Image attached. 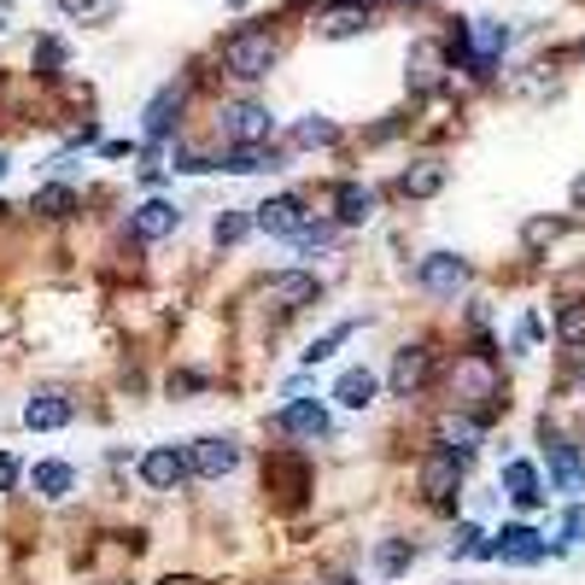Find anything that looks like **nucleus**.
<instances>
[{"mask_svg":"<svg viewBox=\"0 0 585 585\" xmlns=\"http://www.w3.org/2000/svg\"><path fill=\"white\" fill-rule=\"evenodd\" d=\"M276 428L281 433H299V439H322L328 433V410L317 399H292V404L276 410Z\"/></svg>","mask_w":585,"mask_h":585,"instance_id":"nucleus-17","label":"nucleus"},{"mask_svg":"<svg viewBox=\"0 0 585 585\" xmlns=\"http://www.w3.org/2000/svg\"><path fill=\"white\" fill-rule=\"evenodd\" d=\"M35 492L41 497H53V504H59V497H65L71 486H76V474H71V463H35Z\"/></svg>","mask_w":585,"mask_h":585,"instance_id":"nucleus-29","label":"nucleus"},{"mask_svg":"<svg viewBox=\"0 0 585 585\" xmlns=\"http://www.w3.org/2000/svg\"><path fill=\"white\" fill-rule=\"evenodd\" d=\"M439 187H445V164H439V158H422V164H410V171L399 176L404 199H433Z\"/></svg>","mask_w":585,"mask_h":585,"instance_id":"nucleus-23","label":"nucleus"},{"mask_svg":"<svg viewBox=\"0 0 585 585\" xmlns=\"http://www.w3.org/2000/svg\"><path fill=\"white\" fill-rule=\"evenodd\" d=\"M439 76H445V53H439L433 41H415V53H410V89L422 94V89H433Z\"/></svg>","mask_w":585,"mask_h":585,"instance_id":"nucleus-24","label":"nucleus"},{"mask_svg":"<svg viewBox=\"0 0 585 585\" xmlns=\"http://www.w3.org/2000/svg\"><path fill=\"white\" fill-rule=\"evenodd\" d=\"M562 228H568V223H562V217H533L527 228H521V240H527V246H533V253H538V246H551V240L562 235Z\"/></svg>","mask_w":585,"mask_h":585,"instance_id":"nucleus-34","label":"nucleus"},{"mask_svg":"<svg viewBox=\"0 0 585 585\" xmlns=\"http://www.w3.org/2000/svg\"><path fill=\"white\" fill-rule=\"evenodd\" d=\"M176 228H182V212L171 199H146V205L130 212V235L135 240H164V235H176Z\"/></svg>","mask_w":585,"mask_h":585,"instance_id":"nucleus-14","label":"nucleus"},{"mask_svg":"<svg viewBox=\"0 0 585 585\" xmlns=\"http://www.w3.org/2000/svg\"><path fill=\"white\" fill-rule=\"evenodd\" d=\"M556 340L562 346H585V299H562L556 305Z\"/></svg>","mask_w":585,"mask_h":585,"instance_id":"nucleus-30","label":"nucleus"},{"mask_svg":"<svg viewBox=\"0 0 585 585\" xmlns=\"http://www.w3.org/2000/svg\"><path fill=\"white\" fill-rule=\"evenodd\" d=\"M504 497L521 510H538L545 504V486H538V469L533 463H504Z\"/></svg>","mask_w":585,"mask_h":585,"instance_id":"nucleus-20","label":"nucleus"},{"mask_svg":"<svg viewBox=\"0 0 585 585\" xmlns=\"http://www.w3.org/2000/svg\"><path fill=\"white\" fill-rule=\"evenodd\" d=\"M228 7H246V0H228Z\"/></svg>","mask_w":585,"mask_h":585,"instance_id":"nucleus-44","label":"nucleus"},{"mask_svg":"<svg viewBox=\"0 0 585 585\" xmlns=\"http://www.w3.org/2000/svg\"><path fill=\"white\" fill-rule=\"evenodd\" d=\"M141 480L153 492H176V486H187V480H194V463H187V451H176V445H153L141 456Z\"/></svg>","mask_w":585,"mask_h":585,"instance_id":"nucleus-7","label":"nucleus"},{"mask_svg":"<svg viewBox=\"0 0 585 585\" xmlns=\"http://www.w3.org/2000/svg\"><path fill=\"white\" fill-rule=\"evenodd\" d=\"M253 223L264 228V235L292 240V235H299V228L310 223V212H305V199H299V194H276V199H264L258 212H253Z\"/></svg>","mask_w":585,"mask_h":585,"instance_id":"nucleus-11","label":"nucleus"},{"mask_svg":"<svg viewBox=\"0 0 585 585\" xmlns=\"http://www.w3.org/2000/svg\"><path fill=\"white\" fill-rule=\"evenodd\" d=\"M351 328H358V322H333V328L322 333V340H310V346H305V363H310V369H317V363H328L333 351H340V346L351 340Z\"/></svg>","mask_w":585,"mask_h":585,"instance_id":"nucleus-31","label":"nucleus"},{"mask_svg":"<svg viewBox=\"0 0 585 585\" xmlns=\"http://www.w3.org/2000/svg\"><path fill=\"white\" fill-rule=\"evenodd\" d=\"M374 392H381V381H374L369 369H346L340 381H333V404H346V410H369V404H374Z\"/></svg>","mask_w":585,"mask_h":585,"instance_id":"nucleus-22","label":"nucleus"},{"mask_svg":"<svg viewBox=\"0 0 585 585\" xmlns=\"http://www.w3.org/2000/svg\"><path fill=\"white\" fill-rule=\"evenodd\" d=\"M415 287L439 292V299H456V292L469 287V258H456V253H428L422 264H415Z\"/></svg>","mask_w":585,"mask_h":585,"instance_id":"nucleus-8","label":"nucleus"},{"mask_svg":"<svg viewBox=\"0 0 585 585\" xmlns=\"http://www.w3.org/2000/svg\"><path fill=\"white\" fill-rule=\"evenodd\" d=\"M65 7H94V0H65Z\"/></svg>","mask_w":585,"mask_h":585,"instance_id":"nucleus-43","label":"nucleus"},{"mask_svg":"<svg viewBox=\"0 0 585 585\" xmlns=\"http://www.w3.org/2000/svg\"><path fill=\"white\" fill-rule=\"evenodd\" d=\"M433 346H404L399 358H392L387 369V387H392V399H422V392L433 387Z\"/></svg>","mask_w":585,"mask_h":585,"instance_id":"nucleus-5","label":"nucleus"},{"mask_svg":"<svg viewBox=\"0 0 585 585\" xmlns=\"http://www.w3.org/2000/svg\"><path fill=\"white\" fill-rule=\"evenodd\" d=\"M322 299V281L310 276V269H281V276H269V305L281 310H305Z\"/></svg>","mask_w":585,"mask_h":585,"instance_id":"nucleus-13","label":"nucleus"},{"mask_svg":"<svg viewBox=\"0 0 585 585\" xmlns=\"http://www.w3.org/2000/svg\"><path fill=\"white\" fill-rule=\"evenodd\" d=\"M176 171H187V176H205V171H217V158H199V153H176Z\"/></svg>","mask_w":585,"mask_h":585,"instance_id":"nucleus-37","label":"nucleus"},{"mask_svg":"<svg viewBox=\"0 0 585 585\" xmlns=\"http://www.w3.org/2000/svg\"><path fill=\"white\" fill-rule=\"evenodd\" d=\"M579 387H585V369H579Z\"/></svg>","mask_w":585,"mask_h":585,"instance_id":"nucleus-45","label":"nucleus"},{"mask_svg":"<svg viewBox=\"0 0 585 585\" xmlns=\"http://www.w3.org/2000/svg\"><path fill=\"white\" fill-rule=\"evenodd\" d=\"M223 135H228V146H269L276 117H269V106H258V100H235V106L223 112Z\"/></svg>","mask_w":585,"mask_h":585,"instance_id":"nucleus-6","label":"nucleus"},{"mask_svg":"<svg viewBox=\"0 0 585 585\" xmlns=\"http://www.w3.org/2000/svg\"><path fill=\"white\" fill-rule=\"evenodd\" d=\"M463 456H456V451H445V445H439L433 456H428V463H422V492L433 497V504H445L451 510V497H456V486H463Z\"/></svg>","mask_w":585,"mask_h":585,"instance_id":"nucleus-10","label":"nucleus"},{"mask_svg":"<svg viewBox=\"0 0 585 585\" xmlns=\"http://www.w3.org/2000/svg\"><path fill=\"white\" fill-rule=\"evenodd\" d=\"M7 171H12V158H7V153H0V176H7Z\"/></svg>","mask_w":585,"mask_h":585,"instance_id":"nucleus-42","label":"nucleus"},{"mask_svg":"<svg viewBox=\"0 0 585 585\" xmlns=\"http://www.w3.org/2000/svg\"><path fill=\"white\" fill-rule=\"evenodd\" d=\"M71 399L65 392H35V399L24 404V428H35V433H53V428H65L71 422Z\"/></svg>","mask_w":585,"mask_h":585,"instance_id":"nucleus-19","label":"nucleus"},{"mask_svg":"<svg viewBox=\"0 0 585 585\" xmlns=\"http://www.w3.org/2000/svg\"><path fill=\"white\" fill-rule=\"evenodd\" d=\"M217 171H235V176L281 171V153H276V146H228V158H217Z\"/></svg>","mask_w":585,"mask_h":585,"instance_id":"nucleus-21","label":"nucleus"},{"mask_svg":"<svg viewBox=\"0 0 585 585\" xmlns=\"http://www.w3.org/2000/svg\"><path fill=\"white\" fill-rule=\"evenodd\" d=\"M456 387H463L469 399H497V369H492V351L486 346L469 351V358L456 363Z\"/></svg>","mask_w":585,"mask_h":585,"instance_id":"nucleus-18","label":"nucleus"},{"mask_svg":"<svg viewBox=\"0 0 585 585\" xmlns=\"http://www.w3.org/2000/svg\"><path fill=\"white\" fill-rule=\"evenodd\" d=\"M187 463H194V480H223V474L240 469V445H235V439L205 433V439H194V445H187Z\"/></svg>","mask_w":585,"mask_h":585,"instance_id":"nucleus-9","label":"nucleus"},{"mask_svg":"<svg viewBox=\"0 0 585 585\" xmlns=\"http://www.w3.org/2000/svg\"><path fill=\"white\" fill-rule=\"evenodd\" d=\"M579 538H585V504H574L568 515H562V545H556V551H568V545H579Z\"/></svg>","mask_w":585,"mask_h":585,"instance_id":"nucleus-36","label":"nucleus"},{"mask_svg":"<svg viewBox=\"0 0 585 585\" xmlns=\"http://www.w3.org/2000/svg\"><path fill=\"white\" fill-rule=\"evenodd\" d=\"M253 228H258V223H253V212H223V217L212 223V240H217V246H235V240L253 235Z\"/></svg>","mask_w":585,"mask_h":585,"instance_id":"nucleus-32","label":"nucleus"},{"mask_svg":"<svg viewBox=\"0 0 585 585\" xmlns=\"http://www.w3.org/2000/svg\"><path fill=\"white\" fill-rule=\"evenodd\" d=\"M333 212H340L346 228H358V223L374 217V194H369V187H358V182H346L340 194H333Z\"/></svg>","mask_w":585,"mask_h":585,"instance_id":"nucleus-25","label":"nucleus"},{"mask_svg":"<svg viewBox=\"0 0 585 585\" xmlns=\"http://www.w3.org/2000/svg\"><path fill=\"white\" fill-rule=\"evenodd\" d=\"M340 141V130H333L328 117H305V123H292V146H333Z\"/></svg>","mask_w":585,"mask_h":585,"instance_id":"nucleus-33","label":"nucleus"},{"mask_svg":"<svg viewBox=\"0 0 585 585\" xmlns=\"http://www.w3.org/2000/svg\"><path fill=\"white\" fill-rule=\"evenodd\" d=\"M504 48H510V24H497V18H474V24L456 30L451 59H463L474 76H492V65H497V53H504Z\"/></svg>","mask_w":585,"mask_h":585,"instance_id":"nucleus-2","label":"nucleus"},{"mask_svg":"<svg viewBox=\"0 0 585 585\" xmlns=\"http://www.w3.org/2000/svg\"><path fill=\"white\" fill-rule=\"evenodd\" d=\"M486 556L492 562H515V568H533V562L551 556V545H545V533H538V527H527V521H510L504 533L486 538Z\"/></svg>","mask_w":585,"mask_h":585,"instance_id":"nucleus-4","label":"nucleus"},{"mask_svg":"<svg viewBox=\"0 0 585 585\" xmlns=\"http://www.w3.org/2000/svg\"><path fill=\"white\" fill-rule=\"evenodd\" d=\"M410 562H415L410 538H381V551H374V574H381V579H399Z\"/></svg>","mask_w":585,"mask_h":585,"instance_id":"nucleus-28","label":"nucleus"},{"mask_svg":"<svg viewBox=\"0 0 585 585\" xmlns=\"http://www.w3.org/2000/svg\"><path fill=\"white\" fill-rule=\"evenodd\" d=\"M574 205H579V212H585V176L574 182Z\"/></svg>","mask_w":585,"mask_h":585,"instance_id":"nucleus-40","label":"nucleus"},{"mask_svg":"<svg viewBox=\"0 0 585 585\" xmlns=\"http://www.w3.org/2000/svg\"><path fill=\"white\" fill-rule=\"evenodd\" d=\"M439 445L456 451V456L469 463L474 445H480V422H469V415H445V422H439Z\"/></svg>","mask_w":585,"mask_h":585,"instance_id":"nucleus-26","label":"nucleus"},{"mask_svg":"<svg viewBox=\"0 0 585 585\" xmlns=\"http://www.w3.org/2000/svg\"><path fill=\"white\" fill-rule=\"evenodd\" d=\"M451 556H486V533H480V527H456Z\"/></svg>","mask_w":585,"mask_h":585,"instance_id":"nucleus-35","label":"nucleus"},{"mask_svg":"<svg viewBox=\"0 0 585 585\" xmlns=\"http://www.w3.org/2000/svg\"><path fill=\"white\" fill-rule=\"evenodd\" d=\"M276 59H281V48H276V35L269 30H235V35H223V65H228V76H240V82H264L269 71H276Z\"/></svg>","mask_w":585,"mask_h":585,"instance_id":"nucleus-1","label":"nucleus"},{"mask_svg":"<svg viewBox=\"0 0 585 585\" xmlns=\"http://www.w3.org/2000/svg\"><path fill=\"white\" fill-rule=\"evenodd\" d=\"M369 18H374V12H369V0H328L322 18H317V30L340 41V35H363V30H369Z\"/></svg>","mask_w":585,"mask_h":585,"instance_id":"nucleus-15","label":"nucleus"},{"mask_svg":"<svg viewBox=\"0 0 585 585\" xmlns=\"http://www.w3.org/2000/svg\"><path fill=\"white\" fill-rule=\"evenodd\" d=\"M182 106H187V89H182V82H164V89L146 100V123H141L146 141H164V135H171L176 123H182Z\"/></svg>","mask_w":585,"mask_h":585,"instance_id":"nucleus-12","label":"nucleus"},{"mask_svg":"<svg viewBox=\"0 0 585 585\" xmlns=\"http://www.w3.org/2000/svg\"><path fill=\"white\" fill-rule=\"evenodd\" d=\"M545 456H551V486H556V492H568V497H579V492H585V463H579V451L568 445V439H556V433H551Z\"/></svg>","mask_w":585,"mask_h":585,"instance_id":"nucleus-16","label":"nucleus"},{"mask_svg":"<svg viewBox=\"0 0 585 585\" xmlns=\"http://www.w3.org/2000/svg\"><path fill=\"white\" fill-rule=\"evenodd\" d=\"M533 340H538V317H521V328H515V346H521V351H527Z\"/></svg>","mask_w":585,"mask_h":585,"instance_id":"nucleus-39","label":"nucleus"},{"mask_svg":"<svg viewBox=\"0 0 585 585\" xmlns=\"http://www.w3.org/2000/svg\"><path fill=\"white\" fill-rule=\"evenodd\" d=\"M264 486H269V504L276 510H305V497H310V463L305 456H292V451H276L264 463Z\"/></svg>","mask_w":585,"mask_h":585,"instance_id":"nucleus-3","label":"nucleus"},{"mask_svg":"<svg viewBox=\"0 0 585 585\" xmlns=\"http://www.w3.org/2000/svg\"><path fill=\"white\" fill-rule=\"evenodd\" d=\"M18 474H24V469H18V456L0 451V492H12V486H18Z\"/></svg>","mask_w":585,"mask_h":585,"instance_id":"nucleus-38","label":"nucleus"},{"mask_svg":"<svg viewBox=\"0 0 585 585\" xmlns=\"http://www.w3.org/2000/svg\"><path fill=\"white\" fill-rule=\"evenodd\" d=\"M328 585H363V579H351V574H333Z\"/></svg>","mask_w":585,"mask_h":585,"instance_id":"nucleus-41","label":"nucleus"},{"mask_svg":"<svg viewBox=\"0 0 585 585\" xmlns=\"http://www.w3.org/2000/svg\"><path fill=\"white\" fill-rule=\"evenodd\" d=\"M30 212H35V217H53V223H65V217L76 212V194H71L65 182H53V187H35Z\"/></svg>","mask_w":585,"mask_h":585,"instance_id":"nucleus-27","label":"nucleus"}]
</instances>
